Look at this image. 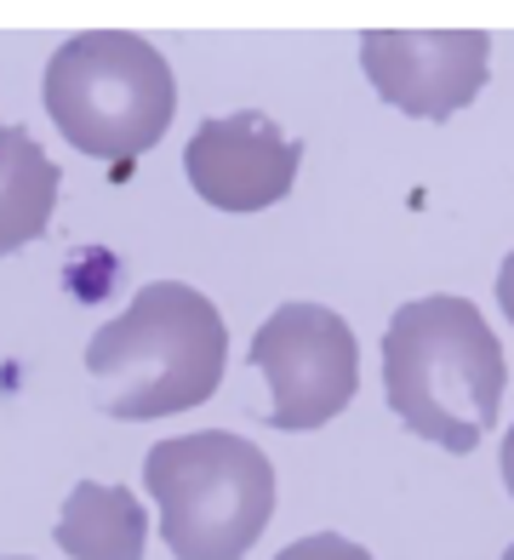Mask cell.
<instances>
[{
    "label": "cell",
    "mask_w": 514,
    "mask_h": 560,
    "mask_svg": "<svg viewBox=\"0 0 514 560\" xmlns=\"http://www.w3.org/2000/svg\"><path fill=\"white\" fill-rule=\"evenodd\" d=\"M383 395L411 435L475 452L498 423L503 349L469 298H411L383 326Z\"/></svg>",
    "instance_id": "cell-1"
},
{
    "label": "cell",
    "mask_w": 514,
    "mask_h": 560,
    "mask_svg": "<svg viewBox=\"0 0 514 560\" xmlns=\"http://www.w3.org/2000/svg\"><path fill=\"white\" fill-rule=\"evenodd\" d=\"M229 361V326L218 303L184 287L154 280L143 287L126 315L103 320L86 343V372L109 418L149 423L212 400Z\"/></svg>",
    "instance_id": "cell-2"
},
{
    "label": "cell",
    "mask_w": 514,
    "mask_h": 560,
    "mask_svg": "<svg viewBox=\"0 0 514 560\" xmlns=\"http://www.w3.org/2000/svg\"><path fill=\"white\" fill-rule=\"evenodd\" d=\"M46 115L81 155L109 161L115 177H126L177 115L172 63L154 52V40L126 30L74 35L46 63Z\"/></svg>",
    "instance_id": "cell-3"
},
{
    "label": "cell",
    "mask_w": 514,
    "mask_h": 560,
    "mask_svg": "<svg viewBox=\"0 0 514 560\" xmlns=\"http://www.w3.org/2000/svg\"><path fill=\"white\" fill-rule=\"evenodd\" d=\"M143 487L177 560H241L274 515L269 457L229 429L161 441L143 457Z\"/></svg>",
    "instance_id": "cell-4"
},
{
    "label": "cell",
    "mask_w": 514,
    "mask_h": 560,
    "mask_svg": "<svg viewBox=\"0 0 514 560\" xmlns=\"http://www.w3.org/2000/svg\"><path fill=\"white\" fill-rule=\"evenodd\" d=\"M246 361L269 377V423L274 429H320L343 412L360 389V349L343 315L326 303H280L257 326Z\"/></svg>",
    "instance_id": "cell-5"
},
{
    "label": "cell",
    "mask_w": 514,
    "mask_h": 560,
    "mask_svg": "<svg viewBox=\"0 0 514 560\" xmlns=\"http://www.w3.org/2000/svg\"><path fill=\"white\" fill-rule=\"evenodd\" d=\"M360 69L372 92L411 120H452L469 109L486 69H492V35L480 30H366L360 35Z\"/></svg>",
    "instance_id": "cell-6"
},
{
    "label": "cell",
    "mask_w": 514,
    "mask_h": 560,
    "mask_svg": "<svg viewBox=\"0 0 514 560\" xmlns=\"http://www.w3.org/2000/svg\"><path fill=\"white\" fill-rule=\"evenodd\" d=\"M303 166V143L287 138L269 115L241 109L200 120L184 149V172L195 195L218 212H264L274 200H287Z\"/></svg>",
    "instance_id": "cell-7"
},
{
    "label": "cell",
    "mask_w": 514,
    "mask_h": 560,
    "mask_svg": "<svg viewBox=\"0 0 514 560\" xmlns=\"http://www.w3.org/2000/svg\"><path fill=\"white\" fill-rule=\"evenodd\" d=\"M58 549L69 560H143L149 544V509L126 487H103V480H81L63 498L58 515Z\"/></svg>",
    "instance_id": "cell-8"
},
{
    "label": "cell",
    "mask_w": 514,
    "mask_h": 560,
    "mask_svg": "<svg viewBox=\"0 0 514 560\" xmlns=\"http://www.w3.org/2000/svg\"><path fill=\"white\" fill-rule=\"evenodd\" d=\"M58 212V166L23 126H0V258L46 235Z\"/></svg>",
    "instance_id": "cell-9"
},
{
    "label": "cell",
    "mask_w": 514,
    "mask_h": 560,
    "mask_svg": "<svg viewBox=\"0 0 514 560\" xmlns=\"http://www.w3.org/2000/svg\"><path fill=\"white\" fill-rule=\"evenodd\" d=\"M274 560H372V555L349 538H338V532H315V538H297L292 549H280Z\"/></svg>",
    "instance_id": "cell-10"
},
{
    "label": "cell",
    "mask_w": 514,
    "mask_h": 560,
    "mask_svg": "<svg viewBox=\"0 0 514 560\" xmlns=\"http://www.w3.org/2000/svg\"><path fill=\"white\" fill-rule=\"evenodd\" d=\"M498 303H503V315H509V326H514V252H509L503 269H498Z\"/></svg>",
    "instance_id": "cell-11"
},
{
    "label": "cell",
    "mask_w": 514,
    "mask_h": 560,
    "mask_svg": "<svg viewBox=\"0 0 514 560\" xmlns=\"http://www.w3.org/2000/svg\"><path fill=\"white\" fill-rule=\"evenodd\" d=\"M503 487L514 498V423H509V435H503Z\"/></svg>",
    "instance_id": "cell-12"
},
{
    "label": "cell",
    "mask_w": 514,
    "mask_h": 560,
    "mask_svg": "<svg viewBox=\"0 0 514 560\" xmlns=\"http://www.w3.org/2000/svg\"><path fill=\"white\" fill-rule=\"evenodd\" d=\"M0 560H30V555H0Z\"/></svg>",
    "instance_id": "cell-13"
},
{
    "label": "cell",
    "mask_w": 514,
    "mask_h": 560,
    "mask_svg": "<svg viewBox=\"0 0 514 560\" xmlns=\"http://www.w3.org/2000/svg\"><path fill=\"white\" fill-rule=\"evenodd\" d=\"M503 560H514V544H509V549H503Z\"/></svg>",
    "instance_id": "cell-14"
}]
</instances>
